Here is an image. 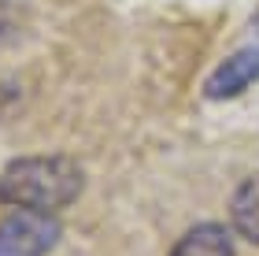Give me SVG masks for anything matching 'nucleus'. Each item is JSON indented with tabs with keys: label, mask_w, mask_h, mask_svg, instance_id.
<instances>
[{
	"label": "nucleus",
	"mask_w": 259,
	"mask_h": 256,
	"mask_svg": "<svg viewBox=\"0 0 259 256\" xmlns=\"http://www.w3.org/2000/svg\"><path fill=\"white\" fill-rule=\"evenodd\" d=\"M85 190V171L78 160L60 153L15 156L0 167V204L33 208V212H60L70 208Z\"/></svg>",
	"instance_id": "obj_1"
},
{
	"label": "nucleus",
	"mask_w": 259,
	"mask_h": 256,
	"mask_svg": "<svg viewBox=\"0 0 259 256\" xmlns=\"http://www.w3.org/2000/svg\"><path fill=\"white\" fill-rule=\"evenodd\" d=\"M63 241V223L56 212L11 208L0 219V256H49Z\"/></svg>",
	"instance_id": "obj_2"
},
{
	"label": "nucleus",
	"mask_w": 259,
	"mask_h": 256,
	"mask_svg": "<svg viewBox=\"0 0 259 256\" xmlns=\"http://www.w3.org/2000/svg\"><path fill=\"white\" fill-rule=\"evenodd\" d=\"M259 82V45H244V49L230 52L204 82L207 100H237Z\"/></svg>",
	"instance_id": "obj_3"
},
{
	"label": "nucleus",
	"mask_w": 259,
	"mask_h": 256,
	"mask_svg": "<svg viewBox=\"0 0 259 256\" xmlns=\"http://www.w3.org/2000/svg\"><path fill=\"white\" fill-rule=\"evenodd\" d=\"M233 227L226 223H196L174 241L170 256H237V241H233Z\"/></svg>",
	"instance_id": "obj_4"
},
{
	"label": "nucleus",
	"mask_w": 259,
	"mask_h": 256,
	"mask_svg": "<svg viewBox=\"0 0 259 256\" xmlns=\"http://www.w3.org/2000/svg\"><path fill=\"white\" fill-rule=\"evenodd\" d=\"M230 227L248 245H259V174H248L230 197Z\"/></svg>",
	"instance_id": "obj_5"
},
{
	"label": "nucleus",
	"mask_w": 259,
	"mask_h": 256,
	"mask_svg": "<svg viewBox=\"0 0 259 256\" xmlns=\"http://www.w3.org/2000/svg\"><path fill=\"white\" fill-rule=\"evenodd\" d=\"M19 26H22L19 11L11 8L8 0H0V49H8V45L19 38Z\"/></svg>",
	"instance_id": "obj_6"
}]
</instances>
